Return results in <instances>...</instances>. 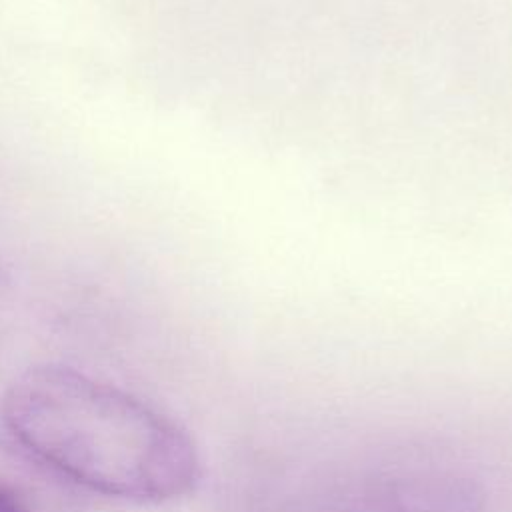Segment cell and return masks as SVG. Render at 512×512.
<instances>
[{
  "instance_id": "cell-2",
  "label": "cell",
  "mask_w": 512,
  "mask_h": 512,
  "mask_svg": "<svg viewBox=\"0 0 512 512\" xmlns=\"http://www.w3.org/2000/svg\"><path fill=\"white\" fill-rule=\"evenodd\" d=\"M388 512H482V498L464 478L418 476L390 490Z\"/></svg>"
},
{
  "instance_id": "cell-1",
  "label": "cell",
  "mask_w": 512,
  "mask_h": 512,
  "mask_svg": "<svg viewBox=\"0 0 512 512\" xmlns=\"http://www.w3.org/2000/svg\"><path fill=\"white\" fill-rule=\"evenodd\" d=\"M2 418L32 454L106 496L168 502L200 480L196 444L176 420L68 366L20 374L4 394Z\"/></svg>"
},
{
  "instance_id": "cell-3",
  "label": "cell",
  "mask_w": 512,
  "mask_h": 512,
  "mask_svg": "<svg viewBox=\"0 0 512 512\" xmlns=\"http://www.w3.org/2000/svg\"><path fill=\"white\" fill-rule=\"evenodd\" d=\"M0 512H26L18 494L4 484H0Z\"/></svg>"
}]
</instances>
